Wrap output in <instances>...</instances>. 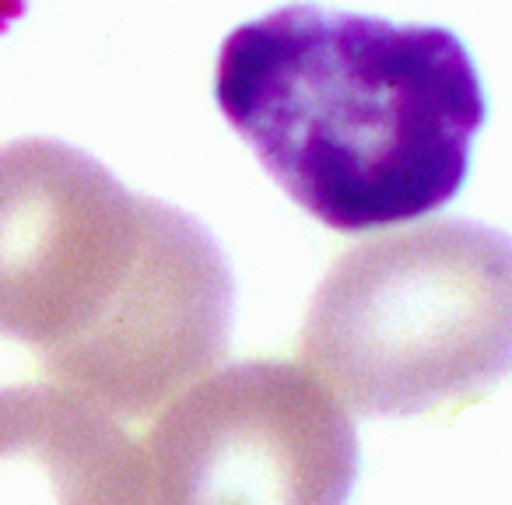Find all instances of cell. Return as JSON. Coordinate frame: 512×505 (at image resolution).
Wrapping results in <instances>:
<instances>
[{
  "mask_svg": "<svg viewBox=\"0 0 512 505\" xmlns=\"http://www.w3.org/2000/svg\"><path fill=\"white\" fill-rule=\"evenodd\" d=\"M235 278L200 218L53 137L0 148V337L57 390L141 418L221 362Z\"/></svg>",
  "mask_w": 512,
  "mask_h": 505,
  "instance_id": "1",
  "label": "cell"
},
{
  "mask_svg": "<svg viewBox=\"0 0 512 505\" xmlns=\"http://www.w3.org/2000/svg\"><path fill=\"white\" fill-rule=\"evenodd\" d=\"M214 99L288 197L334 232L446 207L488 120L481 74L456 32L316 4L232 29Z\"/></svg>",
  "mask_w": 512,
  "mask_h": 505,
  "instance_id": "2",
  "label": "cell"
},
{
  "mask_svg": "<svg viewBox=\"0 0 512 505\" xmlns=\"http://www.w3.org/2000/svg\"><path fill=\"white\" fill-rule=\"evenodd\" d=\"M299 355L358 414H439L509 372L512 242L439 218L344 253L316 288Z\"/></svg>",
  "mask_w": 512,
  "mask_h": 505,
  "instance_id": "3",
  "label": "cell"
},
{
  "mask_svg": "<svg viewBox=\"0 0 512 505\" xmlns=\"http://www.w3.org/2000/svg\"><path fill=\"white\" fill-rule=\"evenodd\" d=\"M137 449L141 505H348L362 470L351 414L285 358L197 379Z\"/></svg>",
  "mask_w": 512,
  "mask_h": 505,
  "instance_id": "4",
  "label": "cell"
},
{
  "mask_svg": "<svg viewBox=\"0 0 512 505\" xmlns=\"http://www.w3.org/2000/svg\"><path fill=\"white\" fill-rule=\"evenodd\" d=\"M0 505H141V449L74 393L0 386Z\"/></svg>",
  "mask_w": 512,
  "mask_h": 505,
  "instance_id": "5",
  "label": "cell"
}]
</instances>
